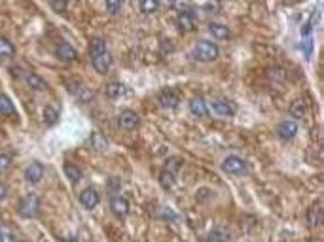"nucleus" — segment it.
Returning <instances> with one entry per match:
<instances>
[{"instance_id":"1","label":"nucleus","mask_w":324,"mask_h":242,"mask_svg":"<svg viewBox=\"0 0 324 242\" xmlns=\"http://www.w3.org/2000/svg\"><path fill=\"white\" fill-rule=\"evenodd\" d=\"M220 49L218 46L214 44V42H209V40H201L197 42V46L193 49V55L197 61H203V63H210V61H214L216 57H218Z\"/></svg>"},{"instance_id":"2","label":"nucleus","mask_w":324,"mask_h":242,"mask_svg":"<svg viewBox=\"0 0 324 242\" xmlns=\"http://www.w3.org/2000/svg\"><path fill=\"white\" fill-rule=\"evenodd\" d=\"M40 210V197L34 195V193H29V195H25L21 199L19 203V216L21 218H34V216L38 214Z\"/></svg>"},{"instance_id":"3","label":"nucleus","mask_w":324,"mask_h":242,"mask_svg":"<svg viewBox=\"0 0 324 242\" xmlns=\"http://www.w3.org/2000/svg\"><path fill=\"white\" fill-rule=\"evenodd\" d=\"M222 170L228 174H233V176H241L247 172V163L243 159L235 157V155H229L222 161Z\"/></svg>"},{"instance_id":"4","label":"nucleus","mask_w":324,"mask_h":242,"mask_svg":"<svg viewBox=\"0 0 324 242\" xmlns=\"http://www.w3.org/2000/svg\"><path fill=\"white\" fill-rule=\"evenodd\" d=\"M139 123H141V118L133 110H124L118 116V125H120V129L124 130H135L139 127Z\"/></svg>"},{"instance_id":"5","label":"nucleus","mask_w":324,"mask_h":242,"mask_svg":"<svg viewBox=\"0 0 324 242\" xmlns=\"http://www.w3.org/2000/svg\"><path fill=\"white\" fill-rule=\"evenodd\" d=\"M176 27H178V30H182V32H191V30L195 28V13L190 11V9L180 11L178 17H176Z\"/></svg>"},{"instance_id":"6","label":"nucleus","mask_w":324,"mask_h":242,"mask_svg":"<svg viewBox=\"0 0 324 242\" xmlns=\"http://www.w3.org/2000/svg\"><path fill=\"white\" fill-rule=\"evenodd\" d=\"M110 208H112V212H114L118 218H125V216L129 214V201L122 195H112L110 197Z\"/></svg>"},{"instance_id":"7","label":"nucleus","mask_w":324,"mask_h":242,"mask_svg":"<svg viewBox=\"0 0 324 242\" xmlns=\"http://www.w3.org/2000/svg\"><path fill=\"white\" fill-rule=\"evenodd\" d=\"M160 104H162L163 108H176L178 104H180V97L178 93L174 91V89H163L162 93H160Z\"/></svg>"},{"instance_id":"8","label":"nucleus","mask_w":324,"mask_h":242,"mask_svg":"<svg viewBox=\"0 0 324 242\" xmlns=\"http://www.w3.org/2000/svg\"><path fill=\"white\" fill-rule=\"evenodd\" d=\"M99 201H101V197H99L97 189H93V187H87V189H84V191L80 193V203H82V206L87 208V210L95 208V206L99 205Z\"/></svg>"},{"instance_id":"9","label":"nucleus","mask_w":324,"mask_h":242,"mask_svg":"<svg viewBox=\"0 0 324 242\" xmlns=\"http://www.w3.org/2000/svg\"><path fill=\"white\" fill-rule=\"evenodd\" d=\"M210 106H212V112L216 114V116H222V118H231V116L235 114V106H233V103L224 101V99L214 101Z\"/></svg>"},{"instance_id":"10","label":"nucleus","mask_w":324,"mask_h":242,"mask_svg":"<svg viewBox=\"0 0 324 242\" xmlns=\"http://www.w3.org/2000/svg\"><path fill=\"white\" fill-rule=\"evenodd\" d=\"M25 178H27L29 184H38L40 180L44 178V165L40 161L30 163L29 167H27V170H25Z\"/></svg>"},{"instance_id":"11","label":"nucleus","mask_w":324,"mask_h":242,"mask_svg":"<svg viewBox=\"0 0 324 242\" xmlns=\"http://www.w3.org/2000/svg\"><path fill=\"white\" fill-rule=\"evenodd\" d=\"M277 134H279L283 140H292L296 134H298V123L292 120L283 121V123L277 127Z\"/></svg>"},{"instance_id":"12","label":"nucleus","mask_w":324,"mask_h":242,"mask_svg":"<svg viewBox=\"0 0 324 242\" xmlns=\"http://www.w3.org/2000/svg\"><path fill=\"white\" fill-rule=\"evenodd\" d=\"M190 112L195 116V118H207L209 116V106L205 103L203 97H193L190 101Z\"/></svg>"},{"instance_id":"13","label":"nucleus","mask_w":324,"mask_h":242,"mask_svg":"<svg viewBox=\"0 0 324 242\" xmlns=\"http://www.w3.org/2000/svg\"><path fill=\"white\" fill-rule=\"evenodd\" d=\"M55 55H57V59L59 61H63V63H72V61H76L78 53L70 44H59Z\"/></svg>"},{"instance_id":"14","label":"nucleus","mask_w":324,"mask_h":242,"mask_svg":"<svg viewBox=\"0 0 324 242\" xmlns=\"http://www.w3.org/2000/svg\"><path fill=\"white\" fill-rule=\"evenodd\" d=\"M307 224L311 227H319L323 224V205L321 203H315L309 210H307Z\"/></svg>"},{"instance_id":"15","label":"nucleus","mask_w":324,"mask_h":242,"mask_svg":"<svg viewBox=\"0 0 324 242\" xmlns=\"http://www.w3.org/2000/svg\"><path fill=\"white\" fill-rule=\"evenodd\" d=\"M110 65H112V55H110L108 51L93 59V68H95L99 74H106L108 68H110Z\"/></svg>"},{"instance_id":"16","label":"nucleus","mask_w":324,"mask_h":242,"mask_svg":"<svg viewBox=\"0 0 324 242\" xmlns=\"http://www.w3.org/2000/svg\"><path fill=\"white\" fill-rule=\"evenodd\" d=\"M59 114H61L59 104H48L44 108V121H46V125H55L59 121Z\"/></svg>"},{"instance_id":"17","label":"nucleus","mask_w":324,"mask_h":242,"mask_svg":"<svg viewBox=\"0 0 324 242\" xmlns=\"http://www.w3.org/2000/svg\"><path fill=\"white\" fill-rule=\"evenodd\" d=\"M127 95V87L120 82H112V84L106 85V97L108 99H120V97H125Z\"/></svg>"},{"instance_id":"18","label":"nucleus","mask_w":324,"mask_h":242,"mask_svg":"<svg viewBox=\"0 0 324 242\" xmlns=\"http://www.w3.org/2000/svg\"><path fill=\"white\" fill-rule=\"evenodd\" d=\"M290 114H292L294 120H302V118H305V114H307V103H305L304 99L294 101V103L290 104Z\"/></svg>"},{"instance_id":"19","label":"nucleus","mask_w":324,"mask_h":242,"mask_svg":"<svg viewBox=\"0 0 324 242\" xmlns=\"http://www.w3.org/2000/svg\"><path fill=\"white\" fill-rule=\"evenodd\" d=\"M13 114H15V106L10 101V97L8 95H0V116L11 118Z\"/></svg>"},{"instance_id":"20","label":"nucleus","mask_w":324,"mask_h":242,"mask_svg":"<svg viewBox=\"0 0 324 242\" xmlns=\"http://www.w3.org/2000/svg\"><path fill=\"white\" fill-rule=\"evenodd\" d=\"M209 30H210V34L216 38V40H228L229 34H231L229 28L226 27V25H220V23H210Z\"/></svg>"},{"instance_id":"21","label":"nucleus","mask_w":324,"mask_h":242,"mask_svg":"<svg viewBox=\"0 0 324 242\" xmlns=\"http://www.w3.org/2000/svg\"><path fill=\"white\" fill-rule=\"evenodd\" d=\"M207 242H229V233L226 227H216L212 229L207 237Z\"/></svg>"},{"instance_id":"22","label":"nucleus","mask_w":324,"mask_h":242,"mask_svg":"<svg viewBox=\"0 0 324 242\" xmlns=\"http://www.w3.org/2000/svg\"><path fill=\"white\" fill-rule=\"evenodd\" d=\"M15 55V47L8 38L0 36V59H10Z\"/></svg>"},{"instance_id":"23","label":"nucleus","mask_w":324,"mask_h":242,"mask_svg":"<svg viewBox=\"0 0 324 242\" xmlns=\"http://www.w3.org/2000/svg\"><path fill=\"white\" fill-rule=\"evenodd\" d=\"M106 53V42L103 38H95V40H91V46H89V55L91 59H95V57L103 55Z\"/></svg>"},{"instance_id":"24","label":"nucleus","mask_w":324,"mask_h":242,"mask_svg":"<svg viewBox=\"0 0 324 242\" xmlns=\"http://www.w3.org/2000/svg\"><path fill=\"white\" fill-rule=\"evenodd\" d=\"M27 85H29L32 91H46V89H48V84H46L38 74L27 76Z\"/></svg>"},{"instance_id":"25","label":"nucleus","mask_w":324,"mask_h":242,"mask_svg":"<svg viewBox=\"0 0 324 242\" xmlns=\"http://www.w3.org/2000/svg\"><path fill=\"white\" fill-rule=\"evenodd\" d=\"M65 176L70 180V182H80V178H82V170L80 167L76 165H72V163H65Z\"/></svg>"},{"instance_id":"26","label":"nucleus","mask_w":324,"mask_h":242,"mask_svg":"<svg viewBox=\"0 0 324 242\" xmlns=\"http://www.w3.org/2000/svg\"><path fill=\"white\" fill-rule=\"evenodd\" d=\"M139 8H141L143 13L150 15V13H154L156 9L160 8V0H139Z\"/></svg>"},{"instance_id":"27","label":"nucleus","mask_w":324,"mask_h":242,"mask_svg":"<svg viewBox=\"0 0 324 242\" xmlns=\"http://www.w3.org/2000/svg\"><path fill=\"white\" fill-rule=\"evenodd\" d=\"M174 174H171L169 170H163L162 174H160V182H162V186L165 187V189H169V187H172V184H174Z\"/></svg>"},{"instance_id":"28","label":"nucleus","mask_w":324,"mask_h":242,"mask_svg":"<svg viewBox=\"0 0 324 242\" xmlns=\"http://www.w3.org/2000/svg\"><path fill=\"white\" fill-rule=\"evenodd\" d=\"M91 146L97 149H105L106 148V140L103 134H99V132H93L91 134Z\"/></svg>"},{"instance_id":"29","label":"nucleus","mask_w":324,"mask_h":242,"mask_svg":"<svg viewBox=\"0 0 324 242\" xmlns=\"http://www.w3.org/2000/svg\"><path fill=\"white\" fill-rule=\"evenodd\" d=\"M11 167V157L8 153H0V176L4 174V172H8Z\"/></svg>"},{"instance_id":"30","label":"nucleus","mask_w":324,"mask_h":242,"mask_svg":"<svg viewBox=\"0 0 324 242\" xmlns=\"http://www.w3.org/2000/svg\"><path fill=\"white\" fill-rule=\"evenodd\" d=\"M180 165H182L180 159L172 157V159H169V161H167V167H165V170H169L171 174H174V176H176V172L180 170Z\"/></svg>"},{"instance_id":"31","label":"nucleus","mask_w":324,"mask_h":242,"mask_svg":"<svg viewBox=\"0 0 324 242\" xmlns=\"http://www.w3.org/2000/svg\"><path fill=\"white\" fill-rule=\"evenodd\" d=\"M68 6V0H51V9L57 11V13H63Z\"/></svg>"},{"instance_id":"32","label":"nucleus","mask_w":324,"mask_h":242,"mask_svg":"<svg viewBox=\"0 0 324 242\" xmlns=\"http://www.w3.org/2000/svg\"><path fill=\"white\" fill-rule=\"evenodd\" d=\"M106 9L114 15V13H118L120 9H122V0H106Z\"/></svg>"},{"instance_id":"33","label":"nucleus","mask_w":324,"mask_h":242,"mask_svg":"<svg viewBox=\"0 0 324 242\" xmlns=\"http://www.w3.org/2000/svg\"><path fill=\"white\" fill-rule=\"evenodd\" d=\"M0 242H13V235L6 227H0Z\"/></svg>"},{"instance_id":"34","label":"nucleus","mask_w":324,"mask_h":242,"mask_svg":"<svg viewBox=\"0 0 324 242\" xmlns=\"http://www.w3.org/2000/svg\"><path fill=\"white\" fill-rule=\"evenodd\" d=\"M122 187V182L118 180V178H112L110 180V184H108V191H112V195H116V191Z\"/></svg>"},{"instance_id":"35","label":"nucleus","mask_w":324,"mask_h":242,"mask_svg":"<svg viewBox=\"0 0 324 242\" xmlns=\"http://www.w3.org/2000/svg\"><path fill=\"white\" fill-rule=\"evenodd\" d=\"M6 195H8V189H6V186H4V184H0V203L6 199Z\"/></svg>"},{"instance_id":"36","label":"nucleus","mask_w":324,"mask_h":242,"mask_svg":"<svg viewBox=\"0 0 324 242\" xmlns=\"http://www.w3.org/2000/svg\"><path fill=\"white\" fill-rule=\"evenodd\" d=\"M63 242H80V241H78L76 237H70V239H67V241H63Z\"/></svg>"},{"instance_id":"37","label":"nucleus","mask_w":324,"mask_h":242,"mask_svg":"<svg viewBox=\"0 0 324 242\" xmlns=\"http://www.w3.org/2000/svg\"><path fill=\"white\" fill-rule=\"evenodd\" d=\"M165 2H167V6H174L176 4V0H165Z\"/></svg>"},{"instance_id":"38","label":"nucleus","mask_w":324,"mask_h":242,"mask_svg":"<svg viewBox=\"0 0 324 242\" xmlns=\"http://www.w3.org/2000/svg\"><path fill=\"white\" fill-rule=\"evenodd\" d=\"M13 242H25V241H15V239H13Z\"/></svg>"}]
</instances>
